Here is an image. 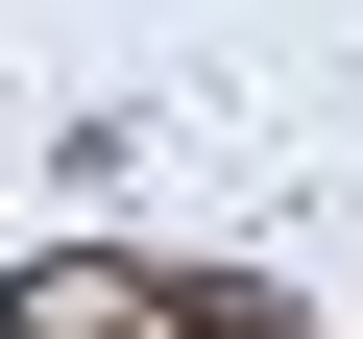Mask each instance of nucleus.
I'll list each match as a JSON object with an SVG mask.
<instances>
[{
	"instance_id": "nucleus-1",
	"label": "nucleus",
	"mask_w": 363,
	"mask_h": 339,
	"mask_svg": "<svg viewBox=\"0 0 363 339\" xmlns=\"http://www.w3.org/2000/svg\"><path fill=\"white\" fill-rule=\"evenodd\" d=\"M0 339H169V267H97V243H49V267H0Z\"/></svg>"
},
{
	"instance_id": "nucleus-2",
	"label": "nucleus",
	"mask_w": 363,
	"mask_h": 339,
	"mask_svg": "<svg viewBox=\"0 0 363 339\" xmlns=\"http://www.w3.org/2000/svg\"><path fill=\"white\" fill-rule=\"evenodd\" d=\"M169 339H291V291H242V267H194V291H169Z\"/></svg>"
}]
</instances>
